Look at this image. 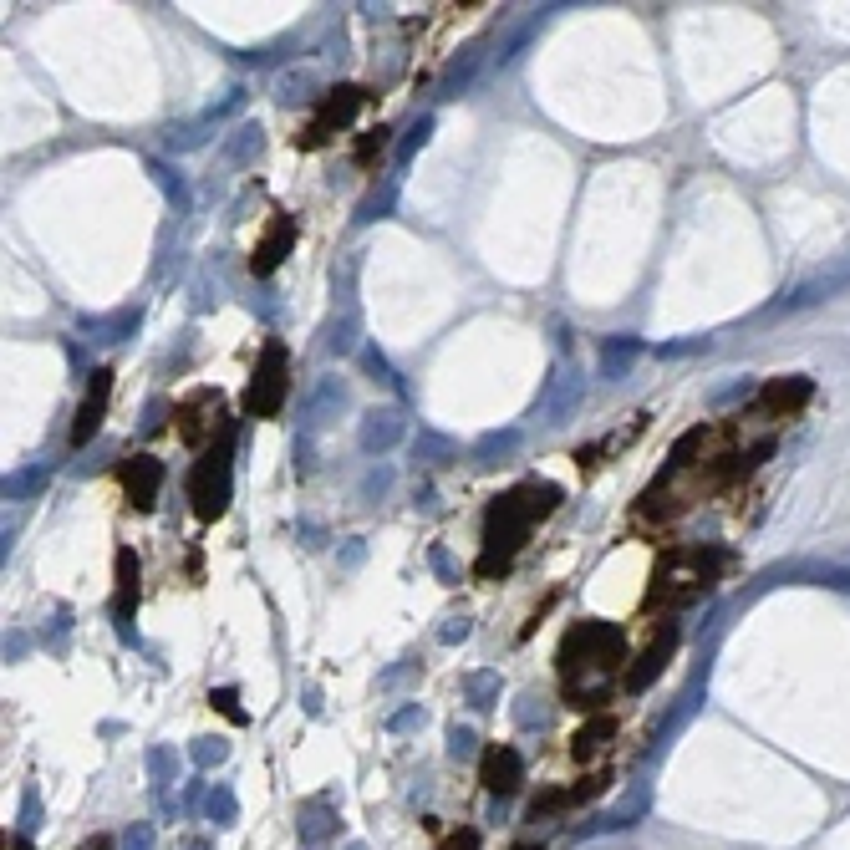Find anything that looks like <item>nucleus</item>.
Wrapping results in <instances>:
<instances>
[{"label": "nucleus", "instance_id": "obj_1", "mask_svg": "<svg viewBox=\"0 0 850 850\" xmlns=\"http://www.w3.org/2000/svg\"><path fill=\"white\" fill-rule=\"evenodd\" d=\"M555 504H560V489H555V484H520L515 494H504V499L489 509V555L479 560V571H484V576L504 571L509 550H515V545L525 540V530H530L540 515H550Z\"/></svg>", "mask_w": 850, "mask_h": 850}, {"label": "nucleus", "instance_id": "obj_2", "mask_svg": "<svg viewBox=\"0 0 850 850\" xmlns=\"http://www.w3.org/2000/svg\"><path fill=\"white\" fill-rule=\"evenodd\" d=\"M189 499L199 520H219L230 509V433H224L189 474Z\"/></svg>", "mask_w": 850, "mask_h": 850}, {"label": "nucleus", "instance_id": "obj_3", "mask_svg": "<svg viewBox=\"0 0 850 850\" xmlns=\"http://www.w3.org/2000/svg\"><path fill=\"white\" fill-rule=\"evenodd\" d=\"M286 387H291L286 382V347L270 342L260 367H255V382H250V413L255 418H275L280 403H286Z\"/></svg>", "mask_w": 850, "mask_h": 850}, {"label": "nucleus", "instance_id": "obj_4", "mask_svg": "<svg viewBox=\"0 0 850 850\" xmlns=\"http://www.w3.org/2000/svg\"><path fill=\"white\" fill-rule=\"evenodd\" d=\"M367 102V92L362 87H336L326 102H321V112L311 118V128H306V148H321L336 128H347L352 118H357V107Z\"/></svg>", "mask_w": 850, "mask_h": 850}, {"label": "nucleus", "instance_id": "obj_5", "mask_svg": "<svg viewBox=\"0 0 850 850\" xmlns=\"http://www.w3.org/2000/svg\"><path fill=\"white\" fill-rule=\"evenodd\" d=\"M403 438H408V418H403L398 408H372V413H362V423H357V443H362V453H372V459L392 453Z\"/></svg>", "mask_w": 850, "mask_h": 850}, {"label": "nucleus", "instance_id": "obj_6", "mask_svg": "<svg viewBox=\"0 0 850 850\" xmlns=\"http://www.w3.org/2000/svg\"><path fill=\"white\" fill-rule=\"evenodd\" d=\"M240 102H245V92H230V97H224L219 107H204L194 123L168 128V133H163V148H168V153H189V148H199V143L209 138V128H219V118H224V112H235Z\"/></svg>", "mask_w": 850, "mask_h": 850}, {"label": "nucleus", "instance_id": "obj_7", "mask_svg": "<svg viewBox=\"0 0 850 850\" xmlns=\"http://www.w3.org/2000/svg\"><path fill=\"white\" fill-rule=\"evenodd\" d=\"M479 779H484L489 795H515V789L525 784V759L509 749V744H494V749L484 754V764H479Z\"/></svg>", "mask_w": 850, "mask_h": 850}, {"label": "nucleus", "instance_id": "obj_8", "mask_svg": "<svg viewBox=\"0 0 850 850\" xmlns=\"http://www.w3.org/2000/svg\"><path fill=\"white\" fill-rule=\"evenodd\" d=\"M133 606H138V560L133 550H118V596H112V621H118V637L133 642Z\"/></svg>", "mask_w": 850, "mask_h": 850}, {"label": "nucleus", "instance_id": "obj_9", "mask_svg": "<svg viewBox=\"0 0 850 850\" xmlns=\"http://www.w3.org/2000/svg\"><path fill=\"white\" fill-rule=\"evenodd\" d=\"M107 398H112V372H92V392H87V403H82V413H77V423H72V443H77V448L102 428Z\"/></svg>", "mask_w": 850, "mask_h": 850}, {"label": "nucleus", "instance_id": "obj_10", "mask_svg": "<svg viewBox=\"0 0 850 850\" xmlns=\"http://www.w3.org/2000/svg\"><path fill=\"white\" fill-rule=\"evenodd\" d=\"M123 484H128V499L138 509H153L158 504V484H163V464L148 459V453H138L133 464H123Z\"/></svg>", "mask_w": 850, "mask_h": 850}, {"label": "nucleus", "instance_id": "obj_11", "mask_svg": "<svg viewBox=\"0 0 850 850\" xmlns=\"http://www.w3.org/2000/svg\"><path fill=\"white\" fill-rule=\"evenodd\" d=\"M342 408H347V382H342V377H321V382L311 387L306 408H301V423H306V428H321L326 413H342Z\"/></svg>", "mask_w": 850, "mask_h": 850}, {"label": "nucleus", "instance_id": "obj_12", "mask_svg": "<svg viewBox=\"0 0 850 850\" xmlns=\"http://www.w3.org/2000/svg\"><path fill=\"white\" fill-rule=\"evenodd\" d=\"M296 245V219L286 214V219H275V230L255 245V255H250V265H255V275H270L280 260H286V250Z\"/></svg>", "mask_w": 850, "mask_h": 850}, {"label": "nucleus", "instance_id": "obj_13", "mask_svg": "<svg viewBox=\"0 0 850 850\" xmlns=\"http://www.w3.org/2000/svg\"><path fill=\"white\" fill-rule=\"evenodd\" d=\"M672 642H677V632L667 627V632H662V637H657V642H652V647H647V652L637 657V667L627 672V693H642V688L652 683V677H657V672L667 667V652H672Z\"/></svg>", "mask_w": 850, "mask_h": 850}, {"label": "nucleus", "instance_id": "obj_14", "mask_svg": "<svg viewBox=\"0 0 850 850\" xmlns=\"http://www.w3.org/2000/svg\"><path fill=\"white\" fill-rule=\"evenodd\" d=\"M642 357V342L637 336H611V342L601 347V377H621L632 372V362Z\"/></svg>", "mask_w": 850, "mask_h": 850}, {"label": "nucleus", "instance_id": "obj_15", "mask_svg": "<svg viewBox=\"0 0 850 850\" xmlns=\"http://www.w3.org/2000/svg\"><path fill=\"white\" fill-rule=\"evenodd\" d=\"M260 148H265L260 123H240L230 138H224V158H230V163H255V158H260Z\"/></svg>", "mask_w": 850, "mask_h": 850}, {"label": "nucleus", "instance_id": "obj_16", "mask_svg": "<svg viewBox=\"0 0 850 850\" xmlns=\"http://www.w3.org/2000/svg\"><path fill=\"white\" fill-rule=\"evenodd\" d=\"M576 403H581V377L555 382V387H550V398L540 403V418H545V423H565V413H571Z\"/></svg>", "mask_w": 850, "mask_h": 850}, {"label": "nucleus", "instance_id": "obj_17", "mask_svg": "<svg viewBox=\"0 0 850 850\" xmlns=\"http://www.w3.org/2000/svg\"><path fill=\"white\" fill-rule=\"evenodd\" d=\"M464 698H469L474 708H494V703H499V672H489V667H484V672H469V677H464Z\"/></svg>", "mask_w": 850, "mask_h": 850}, {"label": "nucleus", "instance_id": "obj_18", "mask_svg": "<svg viewBox=\"0 0 850 850\" xmlns=\"http://www.w3.org/2000/svg\"><path fill=\"white\" fill-rule=\"evenodd\" d=\"M835 286H845V270H835V275H820V280H805V286H800L795 296L784 301V311H800V306H815V301H820V296H830Z\"/></svg>", "mask_w": 850, "mask_h": 850}, {"label": "nucleus", "instance_id": "obj_19", "mask_svg": "<svg viewBox=\"0 0 850 850\" xmlns=\"http://www.w3.org/2000/svg\"><path fill=\"white\" fill-rule=\"evenodd\" d=\"M515 448H520V433H515V428H504V433H484V438L474 443V453H479L484 464H499L504 453H515Z\"/></svg>", "mask_w": 850, "mask_h": 850}, {"label": "nucleus", "instance_id": "obj_20", "mask_svg": "<svg viewBox=\"0 0 850 850\" xmlns=\"http://www.w3.org/2000/svg\"><path fill=\"white\" fill-rule=\"evenodd\" d=\"M611 728H616L611 718H596V723H586V728L576 733V739H571V754H576V759H586V754H596V749H601V744L611 739Z\"/></svg>", "mask_w": 850, "mask_h": 850}, {"label": "nucleus", "instance_id": "obj_21", "mask_svg": "<svg viewBox=\"0 0 850 850\" xmlns=\"http://www.w3.org/2000/svg\"><path fill=\"white\" fill-rule=\"evenodd\" d=\"M148 174H153V179L163 184V194L174 199V209H179V214L189 209V184H184V179L174 174V168H168V163H158V158H153V163H148Z\"/></svg>", "mask_w": 850, "mask_h": 850}, {"label": "nucleus", "instance_id": "obj_22", "mask_svg": "<svg viewBox=\"0 0 850 850\" xmlns=\"http://www.w3.org/2000/svg\"><path fill=\"white\" fill-rule=\"evenodd\" d=\"M357 362H362V372L372 377V382H382V387H398V372H392V362L367 342V347H357Z\"/></svg>", "mask_w": 850, "mask_h": 850}, {"label": "nucleus", "instance_id": "obj_23", "mask_svg": "<svg viewBox=\"0 0 850 850\" xmlns=\"http://www.w3.org/2000/svg\"><path fill=\"white\" fill-rule=\"evenodd\" d=\"M51 469H56V464H51V459H41V464H31V469L11 474V479H6V499H26V494H31V489H36Z\"/></svg>", "mask_w": 850, "mask_h": 850}, {"label": "nucleus", "instance_id": "obj_24", "mask_svg": "<svg viewBox=\"0 0 850 850\" xmlns=\"http://www.w3.org/2000/svg\"><path fill=\"white\" fill-rule=\"evenodd\" d=\"M352 347H357V321H352V316L331 321V326H326V352H331V357H347Z\"/></svg>", "mask_w": 850, "mask_h": 850}, {"label": "nucleus", "instance_id": "obj_25", "mask_svg": "<svg viewBox=\"0 0 850 850\" xmlns=\"http://www.w3.org/2000/svg\"><path fill=\"white\" fill-rule=\"evenodd\" d=\"M413 448H418V459H423V464H443V459H453V443H448V438H438V433H418V438H413Z\"/></svg>", "mask_w": 850, "mask_h": 850}, {"label": "nucleus", "instance_id": "obj_26", "mask_svg": "<svg viewBox=\"0 0 850 850\" xmlns=\"http://www.w3.org/2000/svg\"><path fill=\"white\" fill-rule=\"evenodd\" d=\"M428 565L438 571V581H443V586H459V560L448 555V545H433V550H428Z\"/></svg>", "mask_w": 850, "mask_h": 850}, {"label": "nucleus", "instance_id": "obj_27", "mask_svg": "<svg viewBox=\"0 0 850 850\" xmlns=\"http://www.w3.org/2000/svg\"><path fill=\"white\" fill-rule=\"evenodd\" d=\"M428 138H433V118H418V123L408 128V138H403V148H398V168H403V163H408V158H413V153H418V148L428 143Z\"/></svg>", "mask_w": 850, "mask_h": 850}, {"label": "nucleus", "instance_id": "obj_28", "mask_svg": "<svg viewBox=\"0 0 850 850\" xmlns=\"http://www.w3.org/2000/svg\"><path fill=\"white\" fill-rule=\"evenodd\" d=\"M474 67H479V51H469V62H464V67H453V72L443 77V97H459V92L469 87V77H474Z\"/></svg>", "mask_w": 850, "mask_h": 850}, {"label": "nucleus", "instance_id": "obj_29", "mask_svg": "<svg viewBox=\"0 0 850 850\" xmlns=\"http://www.w3.org/2000/svg\"><path fill=\"white\" fill-rule=\"evenodd\" d=\"M387 153V128H377V133H367L362 143H357V163L362 168H372V158H382Z\"/></svg>", "mask_w": 850, "mask_h": 850}, {"label": "nucleus", "instance_id": "obj_30", "mask_svg": "<svg viewBox=\"0 0 850 850\" xmlns=\"http://www.w3.org/2000/svg\"><path fill=\"white\" fill-rule=\"evenodd\" d=\"M306 87H311V77H306V72H291V77H280V102H301V97H311Z\"/></svg>", "mask_w": 850, "mask_h": 850}, {"label": "nucleus", "instance_id": "obj_31", "mask_svg": "<svg viewBox=\"0 0 850 850\" xmlns=\"http://www.w3.org/2000/svg\"><path fill=\"white\" fill-rule=\"evenodd\" d=\"M209 820H235V800H230V789H214V795H209Z\"/></svg>", "mask_w": 850, "mask_h": 850}, {"label": "nucleus", "instance_id": "obj_32", "mask_svg": "<svg viewBox=\"0 0 850 850\" xmlns=\"http://www.w3.org/2000/svg\"><path fill=\"white\" fill-rule=\"evenodd\" d=\"M474 744H479V739H474L469 728H453V733H448V754H453V759H469Z\"/></svg>", "mask_w": 850, "mask_h": 850}, {"label": "nucleus", "instance_id": "obj_33", "mask_svg": "<svg viewBox=\"0 0 850 850\" xmlns=\"http://www.w3.org/2000/svg\"><path fill=\"white\" fill-rule=\"evenodd\" d=\"M688 352H708V336H693V342H667V347H657V357H688Z\"/></svg>", "mask_w": 850, "mask_h": 850}, {"label": "nucleus", "instance_id": "obj_34", "mask_svg": "<svg viewBox=\"0 0 850 850\" xmlns=\"http://www.w3.org/2000/svg\"><path fill=\"white\" fill-rule=\"evenodd\" d=\"M469 632H474V621H469V616H448V627H443V632H438V637H443V642H448V647H453V642H464V637H469Z\"/></svg>", "mask_w": 850, "mask_h": 850}, {"label": "nucleus", "instance_id": "obj_35", "mask_svg": "<svg viewBox=\"0 0 850 850\" xmlns=\"http://www.w3.org/2000/svg\"><path fill=\"white\" fill-rule=\"evenodd\" d=\"M326 830H331V820H326L321 810H311V815H306V825H301V835H306V845H316V840H326Z\"/></svg>", "mask_w": 850, "mask_h": 850}, {"label": "nucleus", "instance_id": "obj_36", "mask_svg": "<svg viewBox=\"0 0 850 850\" xmlns=\"http://www.w3.org/2000/svg\"><path fill=\"white\" fill-rule=\"evenodd\" d=\"M194 759H199V764H219V759H224V739H199Z\"/></svg>", "mask_w": 850, "mask_h": 850}, {"label": "nucleus", "instance_id": "obj_37", "mask_svg": "<svg viewBox=\"0 0 850 850\" xmlns=\"http://www.w3.org/2000/svg\"><path fill=\"white\" fill-rule=\"evenodd\" d=\"M123 850H153V830H148V825H133V830L123 835Z\"/></svg>", "mask_w": 850, "mask_h": 850}, {"label": "nucleus", "instance_id": "obj_38", "mask_svg": "<svg viewBox=\"0 0 850 850\" xmlns=\"http://www.w3.org/2000/svg\"><path fill=\"white\" fill-rule=\"evenodd\" d=\"M209 703H219V708H224V713H230V718H235V723H245V708H240V703H235V693H230V688H219V693H214V698H209Z\"/></svg>", "mask_w": 850, "mask_h": 850}, {"label": "nucleus", "instance_id": "obj_39", "mask_svg": "<svg viewBox=\"0 0 850 850\" xmlns=\"http://www.w3.org/2000/svg\"><path fill=\"white\" fill-rule=\"evenodd\" d=\"M387 489H392V474H387V469H377V474L362 479V494H367V499H372V494H387Z\"/></svg>", "mask_w": 850, "mask_h": 850}, {"label": "nucleus", "instance_id": "obj_40", "mask_svg": "<svg viewBox=\"0 0 850 850\" xmlns=\"http://www.w3.org/2000/svg\"><path fill=\"white\" fill-rule=\"evenodd\" d=\"M413 723H423V708H403L398 718H392V728H413Z\"/></svg>", "mask_w": 850, "mask_h": 850}, {"label": "nucleus", "instance_id": "obj_41", "mask_svg": "<svg viewBox=\"0 0 850 850\" xmlns=\"http://www.w3.org/2000/svg\"><path fill=\"white\" fill-rule=\"evenodd\" d=\"M82 850H112V840H87Z\"/></svg>", "mask_w": 850, "mask_h": 850}, {"label": "nucleus", "instance_id": "obj_42", "mask_svg": "<svg viewBox=\"0 0 850 850\" xmlns=\"http://www.w3.org/2000/svg\"><path fill=\"white\" fill-rule=\"evenodd\" d=\"M509 850H540V845H530V840H520V845H509Z\"/></svg>", "mask_w": 850, "mask_h": 850}, {"label": "nucleus", "instance_id": "obj_43", "mask_svg": "<svg viewBox=\"0 0 850 850\" xmlns=\"http://www.w3.org/2000/svg\"><path fill=\"white\" fill-rule=\"evenodd\" d=\"M352 850H362V845H352Z\"/></svg>", "mask_w": 850, "mask_h": 850}]
</instances>
